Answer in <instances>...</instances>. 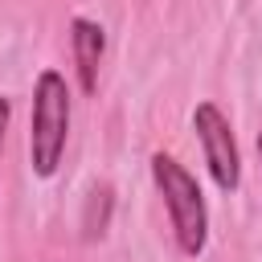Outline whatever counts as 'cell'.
<instances>
[{
    "label": "cell",
    "mask_w": 262,
    "mask_h": 262,
    "mask_svg": "<svg viewBox=\"0 0 262 262\" xmlns=\"http://www.w3.org/2000/svg\"><path fill=\"white\" fill-rule=\"evenodd\" d=\"M151 176H156V188L164 192V205H168V217L176 229V246L188 258H196L209 237V213H205V196H201L196 176L164 151L151 156Z\"/></svg>",
    "instance_id": "obj_2"
},
{
    "label": "cell",
    "mask_w": 262,
    "mask_h": 262,
    "mask_svg": "<svg viewBox=\"0 0 262 262\" xmlns=\"http://www.w3.org/2000/svg\"><path fill=\"white\" fill-rule=\"evenodd\" d=\"M8 115H12V106H8V98H0V147H4V131H8Z\"/></svg>",
    "instance_id": "obj_5"
},
{
    "label": "cell",
    "mask_w": 262,
    "mask_h": 262,
    "mask_svg": "<svg viewBox=\"0 0 262 262\" xmlns=\"http://www.w3.org/2000/svg\"><path fill=\"white\" fill-rule=\"evenodd\" d=\"M70 131V90L57 70H41L33 86V123H29V156L37 176H53L66 151Z\"/></svg>",
    "instance_id": "obj_1"
},
{
    "label": "cell",
    "mask_w": 262,
    "mask_h": 262,
    "mask_svg": "<svg viewBox=\"0 0 262 262\" xmlns=\"http://www.w3.org/2000/svg\"><path fill=\"white\" fill-rule=\"evenodd\" d=\"M70 41H74V61H78V82L86 94L98 90V61H102V49H106V37L94 20L78 16L70 20Z\"/></svg>",
    "instance_id": "obj_4"
},
{
    "label": "cell",
    "mask_w": 262,
    "mask_h": 262,
    "mask_svg": "<svg viewBox=\"0 0 262 262\" xmlns=\"http://www.w3.org/2000/svg\"><path fill=\"white\" fill-rule=\"evenodd\" d=\"M192 127H196V139L205 147V164H209V176L217 180L221 192H233L242 184V160H237V143H233V127L229 119L213 106V102H201L192 111Z\"/></svg>",
    "instance_id": "obj_3"
},
{
    "label": "cell",
    "mask_w": 262,
    "mask_h": 262,
    "mask_svg": "<svg viewBox=\"0 0 262 262\" xmlns=\"http://www.w3.org/2000/svg\"><path fill=\"white\" fill-rule=\"evenodd\" d=\"M258 156H262V131H258Z\"/></svg>",
    "instance_id": "obj_6"
}]
</instances>
